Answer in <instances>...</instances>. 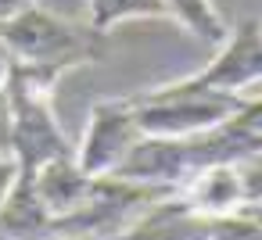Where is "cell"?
<instances>
[{"mask_svg": "<svg viewBox=\"0 0 262 240\" xmlns=\"http://www.w3.org/2000/svg\"><path fill=\"white\" fill-rule=\"evenodd\" d=\"M65 72L69 68L61 65H29V61H11L8 68L4 79V93L11 108L8 154L18 161L22 172H36L54 158L76 154L54 115V86L61 83Z\"/></svg>", "mask_w": 262, "mask_h": 240, "instance_id": "6da1fadb", "label": "cell"}, {"mask_svg": "<svg viewBox=\"0 0 262 240\" xmlns=\"http://www.w3.org/2000/svg\"><path fill=\"white\" fill-rule=\"evenodd\" d=\"M0 40L11 51L15 61L29 65H61V68H79L90 61L108 58V33L94 29L90 22H72L61 18L47 8L29 4L15 18L0 22Z\"/></svg>", "mask_w": 262, "mask_h": 240, "instance_id": "7a4b0ae2", "label": "cell"}, {"mask_svg": "<svg viewBox=\"0 0 262 240\" xmlns=\"http://www.w3.org/2000/svg\"><path fill=\"white\" fill-rule=\"evenodd\" d=\"M251 97L223 93V90H187L176 83L133 93L137 122L144 136H190L201 129L219 126L223 118L237 115Z\"/></svg>", "mask_w": 262, "mask_h": 240, "instance_id": "3957f363", "label": "cell"}, {"mask_svg": "<svg viewBox=\"0 0 262 240\" xmlns=\"http://www.w3.org/2000/svg\"><path fill=\"white\" fill-rule=\"evenodd\" d=\"M140 122H137V104L129 97H104L90 108L86 133L76 147V165L86 176H108L119 169V161L133 151L140 140Z\"/></svg>", "mask_w": 262, "mask_h": 240, "instance_id": "277c9868", "label": "cell"}, {"mask_svg": "<svg viewBox=\"0 0 262 240\" xmlns=\"http://www.w3.org/2000/svg\"><path fill=\"white\" fill-rule=\"evenodd\" d=\"M176 86L187 90H223V93H241L255 97L251 90L262 86V22L248 18L237 29H230L215 51V58L198 68L187 79H176Z\"/></svg>", "mask_w": 262, "mask_h": 240, "instance_id": "5b68a950", "label": "cell"}, {"mask_svg": "<svg viewBox=\"0 0 262 240\" xmlns=\"http://www.w3.org/2000/svg\"><path fill=\"white\" fill-rule=\"evenodd\" d=\"M212 215L194 211L176 190L144 211H137L112 240H208L212 236Z\"/></svg>", "mask_w": 262, "mask_h": 240, "instance_id": "8992f818", "label": "cell"}, {"mask_svg": "<svg viewBox=\"0 0 262 240\" xmlns=\"http://www.w3.org/2000/svg\"><path fill=\"white\" fill-rule=\"evenodd\" d=\"M176 194L201 215H230V211H241V186H237V172H233V161H223V165H212V169H201L198 176H190L183 186H176Z\"/></svg>", "mask_w": 262, "mask_h": 240, "instance_id": "52a82bcc", "label": "cell"}, {"mask_svg": "<svg viewBox=\"0 0 262 240\" xmlns=\"http://www.w3.org/2000/svg\"><path fill=\"white\" fill-rule=\"evenodd\" d=\"M162 8H165V18L183 26L194 40L201 43H223V36L230 33L226 18L215 11L212 0H162Z\"/></svg>", "mask_w": 262, "mask_h": 240, "instance_id": "ba28073f", "label": "cell"}, {"mask_svg": "<svg viewBox=\"0 0 262 240\" xmlns=\"http://www.w3.org/2000/svg\"><path fill=\"white\" fill-rule=\"evenodd\" d=\"M86 22L101 33H112L129 18H165L162 0H86Z\"/></svg>", "mask_w": 262, "mask_h": 240, "instance_id": "9c48e42d", "label": "cell"}, {"mask_svg": "<svg viewBox=\"0 0 262 240\" xmlns=\"http://www.w3.org/2000/svg\"><path fill=\"white\" fill-rule=\"evenodd\" d=\"M233 172H237V186H241V201H244L241 208L262 204V151L237 158Z\"/></svg>", "mask_w": 262, "mask_h": 240, "instance_id": "30bf717a", "label": "cell"}, {"mask_svg": "<svg viewBox=\"0 0 262 240\" xmlns=\"http://www.w3.org/2000/svg\"><path fill=\"white\" fill-rule=\"evenodd\" d=\"M208 240H262V222L251 219L248 211H230L212 222Z\"/></svg>", "mask_w": 262, "mask_h": 240, "instance_id": "8fae6325", "label": "cell"}, {"mask_svg": "<svg viewBox=\"0 0 262 240\" xmlns=\"http://www.w3.org/2000/svg\"><path fill=\"white\" fill-rule=\"evenodd\" d=\"M15 176H18V161H15L8 151H0V204H4V197H8V190H11Z\"/></svg>", "mask_w": 262, "mask_h": 240, "instance_id": "7c38bea8", "label": "cell"}, {"mask_svg": "<svg viewBox=\"0 0 262 240\" xmlns=\"http://www.w3.org/2000/svg\"><path fill=\"white\" fill-rule=\"evenodd\" d=\"M8 133H11V108L4 86H0V151H8Z\"/></svg>", "mask_w": 262, "mask_h": 240, "instance_id": "4fadbf2b", "label": "cell"}, {"mask_svg": "<svg viewBox=\"0 0 262 240\" xmlns=\"http://www.w3.org/2000/svg\"><path fill=\"white\" fill-rule=\"evenodd\" d=\"M29 4H36V0H0V22L15 18V15H18V11H26Z\"/></svg>", "mask_w": 262, "mask_h": 240, "instance_id": "5bb4252c", "label": "cell"}, {"mask_svg": "<svg viewBox=\"0 0 262 240\" xmlns=\"http://www.w3.org/2000/svg\"><path fill=\"white\" fill-rule=\"evenodd\" d=\"M11 51L4 47V40H0V86H4V79H8V68H11Z\"/></svg>", "mask_w": 262, "mask_h": 240, "instance_id": "9a60e30c", "label": "cell"}, {"mask_svg": "<svg viewBox=\"0 0 262 240\" xmlns=\"http://www.w3.org/2000/svg\"><path fill=\"white\" fill-rule=\"evenodd\" d=\"M241 211H248L251 219H258V222H262V204H251V208H241Z\"/></svg>", "mask_w": 262, "mask_h": 240, "instance_id": "2e32d148", "label": "cell"}]
</instances>
